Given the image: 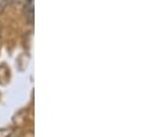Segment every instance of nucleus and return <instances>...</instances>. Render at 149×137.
<instances>
[{
  "instance_id": "obj_1",
  "label": "nucleus",
  "mask_w": 149,
  "mask_h": 137,
  "mask_svg": "<svg viewBox=\"0 0 149 137\" xmlns=\"http://www.w3.org/2000/svg\"><path fill=\"white\" fill-rule=\"evenodd\" d=\"M23 13L27 23L33 26L35 21V0H24Z\"/></svg>"
},
{
  "instance_id": "obj_2",
  "label": "nucleus",
  "mask_w": 149,
  "mask_h": 137,
  "mask_svg": "<svg viewBox=\"0 0 149 137\" xmlns=\"http://www.w3.org/2000/svg\"><path fill=\"white\" fill-rule=\"evenodd\" d=\"M14 0H0V14L5 12V9L13 2Z\"/></svg>"
}]
</instances>
